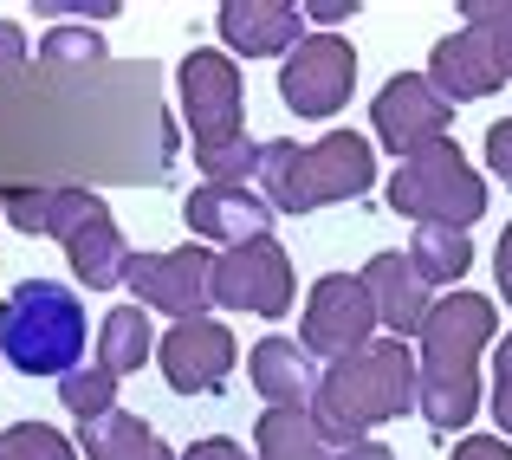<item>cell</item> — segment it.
Instances as JSON below:
<instances>
[{
	"label": "cell",
	"mask_w": 512,
	"mask_h": 460,
	"mask_svg": "<svg viewBox=\"0 0 512 460\" xmlns=\"http://www.w3.org/2000/svg\"><path fill=\"white\" fill-rule=\"evenodd\" d=\"M402 409H422V357H409L402 337H376L370 350L325 363V383L312 396V422L331 448L370 441L376 422H396Z\"/></svg>",
	"instance_id": "6da1fadb"
},
{
	"label": "cell",
	"mask_w": 512,
	"mask_h": 460,
	"mask_svg": "<svg viewBox=\"0 0 512 460\" xmlns=\"http://www.w3.org/2000/svg\"><path fill=\"white\" fill-rule=\"evenodd\" d=\"M500 318L480 292H448L422 324V422L435 435H461L480 409V350Z\"/></svg>",
	"instance_id": "7a4b0ae2"
},
{
	"label": "cell",
	"mask_w": 512,
	"mask_h": 460,
	"mask_svg": "<svg viewBox=\"0 0 512 460\" xmlns=\"http://www.w3.org/2000/svg\"><path fill=\"white\" fill-rule=\"evenodd\" d=\"M260 188L273 201V214H312V208H331V201H357L376 188V156H370V137L357 130H331L318 143H292V137H273L260 143Z\"/></svg>",
	"instance_id": "3957f363"
},
{
	"label": "cell",
	"mask_w": 512,
	"mask_h": 460,
	"mask_svg": "<svg viewBox=\"0 0 512 460\" xmlns=\"http://www.w3.org/2000/svg\"><path fill=\"white\" fill-rule=\"evenodd\" d=\"M85 305L59 279H20L0 299V357L26 376H72L85 357Z\"/></svg>",
	"instance_id": "277c9868"
},
{
	"label": "cell",
	"mask_w": 512,
	"mask_h": 460,
	"mask_svg": "<svg viewBox=\"0 0 512 460\" xmlns=\"http://www.w3.org/2000/svg\"><path fill=\"white\" fill-rule=\"evenodd\" d=\"M389 208L409 214L415 227H474L487 214V182L454 143H428V150L402 156L389 175Z\"/></svg>",
	"instance_id": "5b68a950"
},
{
	"label": "cell",
	"mask_w": 512,
	"mask_h": 460,
	"mask_svg": "<svg viewBox=\"0 0 512 460\" xmlns=\"http://www.w3.org/2000/svg\"><path fill=\"white\" fill-rule=\"evenodd\" d=\"M175 91H182V117L195 130V156L247 137V91H240V65L227 52L195 46L175 65Z\"/></svg>",
	"instance_id": "8992f818"
},
{
	"label": "cell",
	"mask_w": 512,
	"mask_h": 460,
	"mask_svg": "<svg viewBox=\"0 0 512 460\" xmlns=\"http://www.w3.org/2000/svg\"><path fill=\"white\" fill-rule=\"evenodd\" d=\"M376 331H383V324H376V305H370V292H363V279L325 273L305 292L299 344L312 350L318 363H344V357H357V350H370Z\"/></svg>",
	"instance_id": "52a82bcc"
},
{
	"label": "cell",
	"mask_w": 512,
	"mask_h": 460,
	"mask_svg": "<svg viewBox=\"0 0 512 460\" xmlns=\"http://www.w3.org/2000/svg\"><path fill=\"white\" fill-rule=\"evenodd\" d=\"M350 85H357V52L338 33H305L299 46L279 59V98L299 117L325 124L350 104Z\"/></svg>",
	"instance_id": "ba28073f"
},
{
	"label": "cell",
	"mask_w": 512,
	"mask_h": 460,
	"mask_svg": "<svg viewBox=\"0 0 512 460\" xmlns=\"http://www.w3.org/2000/svg\"><path fill=\"white\" fill-rule=\"evenodd\" d=\"M214 266H221V253L188 240L175 253H137L124 286L143 299V311H163V318L188 324V318H208V305H214Z\"/></svg>",
	"instance_id": "9c48e42d"
},
{
	"label": "cell",
	"mask_w": 512,
	"mask_h": 460,
	"mask_svg": "<svg viewBox=\"0 0 512 460\" xmlns=\"http://www.w3.org/2000/svg\"><path fill=\"white\" fill-rule=\"evenodd\" d=\"M292 260L279 240H247V247H227L214 266V305L247 311V318H286L292 311Z\"/></svg>",
	"instance_id": "30bf717a"
},
{
	"label": "cell",
	"mask_w": 512,
	"mask_h": 460,
	"mask_svg": "<svg viewBox=\"0 0 512 460\" xmlns=\"http://www.w3.org/2000/svg\"><path fill=\"white\" fill-rule=\"evenodd\" d=\"M370 124H376V137H383L396 156H415V150H428V143H448L454 104L428 85V72H396L383 91H376Z\"/></svg>",
	"instance_id": "8fae6325"
},
{
	"label": "cell",
	"mask_w": 512,
	"mask_h": 460,
	"mask_svg": "<svg viewBox=\"0 0 512 460\" xmlns=\"http://www.w3.org/2000/svg\"><path fill=\"white\" fill-rule=\"evenodd\" d=\"M156 363H163V383L175 396H214L234 376V331L214 318L169 324V337L156 344Z\"/></svg>",
	"instance_id": "7c38bea8"
},
{
	"label": "cell",
	"mask_w": 512,
	"mask_h": 460,
	"mask_svg": "<svg viewBox=\"0 0 512 460\" xmlns=\"http://www.w3.org/2000/svg\"><path fill=\"white\" fill-rule=\"evenodd\" d=\"M428 85H435L448 104L493 98V91L506 85V65H500V33L461 26V33L435 39V52H428Z\"/></svg>",
	"instance_id": "4fadbf2b"
},
{
	"label": "cell",
	"mask_w": 512,
	"mask_h": 460,
	"mask_svg": "<svg viewBox=\"0 0 512 460\" xmlns=\"http://www.w3.org/2000/svg\"><path fill=\"white\" fill-rule=\"evenodd\" d=\"M182 221L195 240H221V247H247V240H273V201L260 188H214L201 182L182 201Z\"/></svg>",
	"instance_id": "5bb4252c"
},
{
	"label": "cell",
	"mask_w": 512,
	"mask_h": 460,
	"mask_svg": "<svg viewBox=\"0 0 512 460\" xmlns=\"http://www.w3.org/2000/svg\"><path fill=\"white\" fill-rule=\"evenodd\" d=\"M357 279H363V292H370V305H376V324H383L389 337H402V344L422 337L435 299H428V286H422L409 253H370V266H363Z\"/></svg>",
	"instance_id": "9a60e30c"
},
{
	"label": "cell",
	"mask_w": 512,
	"mask_h": 460,
	"mask_svg": "<svg viewBox=\"0 0 512 460\" xmlns=\"http://www.w3.org/2000/svg\"><path fill=\"white\" fill-rule=\"evenodd\" d=\"M247 376L266 396V409H312L318 383H325V370H318L312 350H305L299 337H279V331L247 350Z\"/></svg>",
	"instance_id": "2e32d148"
},
{
	"label": "cell",
	"mask_w": 512,
	"mask_h": 460,
	"mask_svg": "<svg viewBox=\"0 0 512 460\" xmlns=\"http://www.w3.org/2000/svg\"><path fill=\"white\" fill-rule=\"evenodd\" d=\"M221 39L240 52V59H279V52L299 46V26H305V7H286V0H227L214 13Z\"/></svg>",
	"instance_id": "e0dca14e"
},
{
	"label": "cell",
	"mask_w": 512,
	"mask_h": 460,
	"mask_svg": "<svg viewBox=\"0 0 512 460\" xmlns=\"http://www.w3.org/2000/svg\"><path fill=\"white\" fill-rule=\"evenodd\" d=\"M98 214H111V208L98 195H85V188H20V195H7V221L26 240H59V247L78 227H91Z\"/></svg>",
	"instance_id": "ac0fdd59"
},
{
	"label": "cell",
	"mask_w": 512,
	"mask_h": 460,
	"mask_svg": "<svg viewBox=\"0 0 512 460\" xmlns=\"http://www.w3.org/2000/svg\"><path fill=\"white\" fill-rule=\"evenodd\" d=\"M65 260H72V273H78V286H91V292H111V286H124L130 279V240H124V227L111 221V214H98L91 227H78L72 240H65Z\"/></svg>",
	"instance_id": "d6986e66"
},
{
	"label": "cell",
	"mask_w": 512,
	"mask_h": 460,
	"mask_svg": "<svg viewBox=\"0 0 512 460\" xmlns=\"http://www.w3.org/2000/svg\"><path fill=\"white\" fill-rule=\"evenodd\" d=\"M78 448L91 460H182V454H169V441L130 409H111V415H98V422H78Z\"/></svg>",
	"instance_id": "ffe728a7"
},
{
	"label": "cell",
	"mask_w": 512,
	"mask_h": 460,
	"mask_svg": "<svg viewBox=\"0 0 512 460\" xmlns=\"http://www.w3.org/2000/svg\"><path fill=\"white\" fill-rule=\"evenodd\" d=\"M253 454L260 460H338L325 428L312 422V409H266L253 422Z\"/></svg>",
	"instance_id": "44dd1931"
},
{
	"label": "cell",
	"mask_w": 512,
	"mask_h": 460,
	"mask_svg": "<svg viewBox=\"0 0 512 460\" xmlns=\"http://www.w3.org/2000/svg\"><path fill=\"white\" fill-rule=\"evenodd\" d=\"M156 344H163V337L150 331L143 305H117V311H104V324H98V363H104L111 376L143 370V363L156 357Z\"/></svg>",
	"instance_id": "7402d4cb"
},
{
	"label": "cell",
	"mask_w": 512,
	"mask_h": 460,
	"mask_svg": "<svg viewBox=\"0 0 512 460\" xmlns=\"http://www.w3.org/2000/svg\"><path fill=\"white\" fill-rule=\"evenodd\" d=\"M409 260L422 273V286H461V273L474 266V240L461 227H415Z\"/></svg>",
	"instance_id": "603a6c76"
},
{
	"label": "cell",
	"mask_w": 512,
	"mask_h": 460,
	"mask_svg": "<svg viewBox=\"0 0 512 460\" xmlns=\"http://www.w3.org/2000/svg\"><path fill=\"white\" fill-rule=\"evenodd\" d=\"M117 383H124V376H111L104 363H78L72 376H59V402L78 422H98V415L117 409Z\"/></svg>",
	"instance_id": "cb8c5ba5"
},
{
	"label": "cell",
	"mask_w": 512,
	"mask_h": 460,
	"mask_svg": "<svg viewBox=\"0 0 512 460\" xmlns=\"http://www.w3.org/2000/svg\"><path fill=\"white\" fill-rule=\"evenodd\" d=\"M0 460H78L72 441L59 435V428L46 422H13L7 435H0Z\"/></svg>",
	"instance_id": "d4e9b609"
},
{
	"label": "cell",
	"mask_w": 512,
	"mask_h": 460,
	"mask_svg": "<svg viewBox=\"0 0 512 460\" xmlns=\"http://www.w3.org/2000/svg\"><path fill=\"white\" fill-rule=\"evenodd\" d=\"M39 59L46 65H91V59H104V39L91 26H52L39 39Z\"/></svg>",
	"instance_id": "484cf974"
},
{
	"label": "cell",
	"mask_w": 512,
	"mask_h": 460,
	"mask_svg": "<svg viewBox=\"0 0 512 460\" xmlns=\"http://www.w3.org/2000/svg\"><path fill=\"white\" fill-rule=\"evenodd\" d=\"M493 422H500L506 441H512V331L493 344Z\"/></svg>",
	"instance_id": "4316f807"
},
{
	"label": "cell",
	"mask_w": 512,
	"mask_h": 460,
	"mask_svg": "<svg viewBox=\"0 0 512 460\" xmlns=\"http://www.w3.org/2000/svg\"><path fill=\"white\" fill-rule=\"evenodd\" d=\"M467 26H480V33H506L512 26V0H467Z\"/></svg>",
	"instance_id": "83f0119b"
},
{
	"label": "cell",
	"mask_w": 512,
	"mask_h": 460,
	"mask_svg": "<svg viewBox=\"0 0 512 460\" xmlns=\"http://www.w3.org/2000/svg\"><path fill=\"white\" fill-rule=\"evenodd\" d=\"M454 460H512L506 435H461L454 441Z\"/></svg>",
	"instance_id": "f1b7e54d"
},
{
	"label": "cell",
	"mask_w": 512,
	"mask_h": 460,
	"mask_svg": "<svg viewBox=\"0 0 512 460\" xmlns=\"http://www.w3.org/2000/svg\"><path fill=\"white\" fill-rule=\"evenodd\" d=\"M487 162H493V175H500V182L512 188V117L487 130Z\"/></svg>",
	"instance_id": "f546056e"
},
{
	"label": "cell",
	"mask_w": 512,
	"mask_h": 460,
	"mask_svg": "<svg viewBox=\"0 0 512 460\" xmlns=\"http://www.w3.org/2000/svg\"><path fill=\"white\" fill-rule=\"evenodd\" d=\"M182 460H247V448H240V441H227V435H208V441H195Z\"/></svg>",
	"instance_id": "4dcf8cb0"
},
{
	"label": "cell",
	"mask_w": 512,
	"mask_h": 460,
	"mask_svg": "<svg viewBox=\"0 0 512 460\" xmlns=\"http://www.w3.org/2000/svg\"><path fill=\"white\" fill-rule=\"evenodd\" d=\"M350 13H357L350 0H305V20H312L318 33H325V26H338V20H350Z\"/></svg>",
	"instance_id": "1f68e13d"
},
{
	"label": "cell",
	"mask_w": 512,
	"mask_h": 460,
	"mask_svg": "<svg viewBox=\"0 0 512 460\" xmlns=\"http://www.w3.org/2000/svg\"><path fill=\"white\" fill-rule=\"evenodd\" d=\"M26 59V33L13 20H0V65H20Z\"/></svg>",
	"instance_id": "d6a6232c"
},
{
	"label": "cell",
	"mask_w": 512,
	"mask_h": 460,
	"mask_svg": "<svg viewBox=\"0 0 512 460\" xmlns=\"http://www.w3.org/2000/svg\"><path fill=\"white\" fill-rule=\"evenodd\" d=\"M59 13H85V20H111L117 13V0H52Z\"/></svg>",
	"instance_id": "836d02e7"
},
{
	"label": "cell",
	"mask_w": 512,
	"mask_h": 460,
	"mask_svg": "<svg viewBox=\"0 0 512 460\" xmlns=\"http://www.w3.org/2000/svg\"><path fill=\"white\" fill-rule=\"evenodd\" d=\"M493 273H500V292H506V305H512V221H506V234H500V253H493Z\"/></svg>",
	"instance_id": "e575fe53"
},
{
	"label": "cell",
	"mask_w": 512,
	"mask_h": 460,
	"mask_svg": "<svg viewBox=\"0 0 512 460\" xmlns=\"http://www.w3.org/2000/svg\"><path fill=\"white\" fill-rule=\"evenodd\" d=\"M338 460H396L383 441H357V448H338Z\"/></svg>",
	"instance_id": "d590c367"
},
{
	"label": "cell",
	"mask_w": 512,
	"mask_h": 460,
	"mask_svg": "<svg viewBox=\"0 0 512 460\" xmlns=\"http://www.w3.org/2000/svg\"><path fill=\"white\" fill-rule=\"evenodd\" d=\"M500 65H506V78H512V26L500 33Z\"/></svg>",
	"instance_id": "8d00e7d4"
},
{
	"label": "cell",
	"mask_w": 512,
	"mask_h": 460,
	"mask_svg": "<svg viewBox=\"0 0 512 460\" xmlns=\"http://www.w3.org/2000/svg\"><path fill=\"white\" fill-rule=\"evenodd\" d=\"M0 214H7V195H0Z\"/></svg>",
	"instance_id": "74e56055"
}]
</instances>
